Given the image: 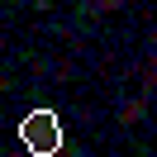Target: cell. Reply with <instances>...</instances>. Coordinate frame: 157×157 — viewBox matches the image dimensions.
I'll return each mask as SVG.
<instances>
[{"label":"cell","mask_w":157,"mask_h":157,"mask_svg":"<svg viewBox=\"0 0 157 157\" xmlns=\"http://www.w3.org/2000/svg\"><path fill=\"white\" fill-rule=\"evenodd\" d=\"M19 138L33 157H57L62 152V119L57 109H29L19 124Z\"/></svg>","instance_id":"cell-1"}]
</instances>
